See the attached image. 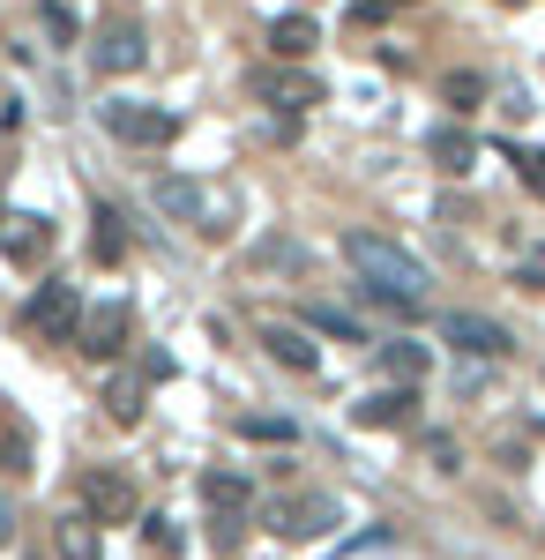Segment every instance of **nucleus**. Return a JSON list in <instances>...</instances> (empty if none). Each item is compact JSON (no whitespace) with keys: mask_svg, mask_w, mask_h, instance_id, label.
Masks as SVG:
<instances>
[{"mask_svg":"<svg viewBox=\"0 0 545 560\" xmlns=\"http://www.w3.org/2000/svg\"><path fill=\"white\" fill-rule=\"evenodd\" d=\"M8 538H15V501L0 493V546H8Z\"/></svg>","mask_w":545,"mask_h":560,"instance_id":"nucleus-30","label":"nucleus"},{"mask_svg":"<svg viewBox=\"0 0 545 560\" xmlns=\"http://www.w3.org/2000/svg\"><path fill=\"white\" fill-rule=\"evenodd\" d=\"M419 419V388H374L351 404V427H374V433H396Z\"/></svg>","mask_w":545,"mask_h":560,"instance_id":"nucleus-14","label":"nucleus"},{"mask_svg":"<svg viewBox=\"0 0 545 560\" xmlns=\"http://www.w3.org/2000/svg\"><path fill=\"white\" fill-rule=\"evenodd\" d=\"M247 501H254V486L240 471H202V509H210V538L232 553L240 546V523H247Z\"/></svg>","mask_w":545,"mask_h":560,"instance_id":"nucleus-4","label":"nucleus"},{"mask_svg":"<svg viewBox=\"0 0 545 560\" xmlns=\"http://www.w3.org/2000/svg\"><path fill=\"white\" fill-rule=\"evenodd\" d=\"M240 441H299L292 419H269V411H247L240 419Z\"/></svg>","mask_w":545,"mask_h":560,"instance_id":"nucleus-20","label":"nucleus"},{"mask_svg":"<svg viewBox=\"0 0 545 560\" xmlns=\"http://www.w3.org/2000/svg\"><path fill=\"white\" fill-rule=\"evenodd\" d=\"M515 173H523V187L545 202V150H523V158H515Z\"/></svg>","mask_w":545,"mask_h":560,"instance_id":"nucleus-27","label":"nucleus"},{"mask_svg":"<svg viewBox=\"0 0 545 560\" xmlns=\"http://www.w3.org/2000/svg\"><path fill=\"white\" fill-rule=\"evenodd\" d=\"M142 546H150V553H179V523L172 516H142Z\"/></svg>","mask_w":545,"mask_h":560,"instance_id":"nucleus-24","label":"nucleus"},{"mask_svg":"<svg viewBox=\"0 0 545 560\" xmlns=\"http://www.w3.org/2000/svg\"><path fill=\"white\" fill-rule=\"evenodd\" d=\"M306 322H314V329H329V337H351V345H367V329H359L351 314H336V306H314Z\"/></svg>","mask_w":545,"mask_h":560,"instance_id":"nucleus-25","label":"nucleus"},{"mask_svg":"<svg viewBox=\"0 0 545 560\" xmlns=\"http://www.w3.org/2000/svg\"><path fill=\"white\" fill-rule=\"evenodd\" d=\"M441 337H449L463 359H515V337H508L501 322L471 314V306H449V314H441Z\"/></svg>","mask_w":545,"mask_h":560,"instance_id":"nucleus-6","label":"nucleus"},{"mask_svg":"<svg viewBox=\"0 0 545 560\" xmlns=\"http://www.w3.org/2000/svg\"><path fill=\"white\" fill-rule=\"evenodd\" d=\"M426 158H433L449 179H463L471 165H478V142H471V128H433L426 135Z\"/></svg>","mask_w":545,"mask_h":560,"instance_id":"nucleus-15","label":"nucleus"},{"mask_svg":"<svg viewBox=\"0 0 545 560\" xmlns=\"http://www.w3.org/2000/svg\"><path fill=\"white\" fill-rule=\"evenodd\" d=\"M254 337L269 345V359H277V366H292V374H314V366H322V351H314V337H306L299 322H277V314H262V322H254Z\"/></svg>","mask_w":545,"mask_h":560,"instance_id":"nucleus-13","label":"nucleus"},{"mask_svg":"<svg viewBox=\"0 0 545 560\" xmlns=\"http://www.w3.org/2000/svg\"><path fill=\"white\" fill-rule=\"evenodd\" d=\"M45 255H53V224H45L38 210L0 217V261H8V269H45Z\"/></svg>","mask_w":545,"mask_h":560,"instance_id":"nucleus-9","label":"nucleus"},{"mask_svg":"<svg viewBox=\"0 0 545 560\" xmlns=\"http://www.w3.org/2000/svg\"><path fill=\"white\" fill-rule=\"evenodd\" d=\"M381 366L396 374V388H419L426 374H433V351L411 345V337H396V345H381Z\"/></svg>","mask_w":545,"mask_h":560,"instance_id":"nucleus-17","label":"nucleus"},{"mask_svg":"<svg viewBox=\"0 0 545 560\" xmlns=\"http://www.w3.org/2000/svg\"><path fill=\"white\" fill-rule=\"evenodd\" d=\"M344 261L359 269V284H367V300H374V306L419 314V300H426V261L411 255V247H396V240H381V232H344Z\"/></svg>","mask_w":545,"mask_h":560,"instance_id":"nucleus-1","label":"nucleus"},{"mask_svg":"<svg viewBox=\"0 0 545 560\" xmlns=\"http://www.w3.org/2000/svg\"><path fill=\"white\" fill-rule=\"evenodd\" d=\"M23 329L31 337H53V345H76V329H83V300H76V284H38L31 306H23Z\"/></svg>","mask_w":545,"mask_h":560,"instance_id":"nucleus-5","label":"nucleus"},{"mask_svg":"<svg viewBox=\"0 0 545 560\" xmlns=\"http://www.w3.org/2000/svg\"><path fill=\"white\" fill-rule=\"evenodd\" d=\"M515 284H523V292H545V247H531V255L515 261Z\"/></svg>","mask_w":545,"mask_h":560,"instance_id":"nucleus-26","label":"nucleus"},{"mask_svg":"<svg viewBox=\"0 0 545 560\" xmlns=\"http://www.w3.org/2000/svg\"><path fill=\"white\" fill-rule=\"evenodd\" d=\"M247 90L262 97V105H285V113H306V105H322V83L306 75V68H254L247 75Z\"/></svg>","mask_w":545,"mask_h":560,"instance_id":"nucleus-11","label":"nucleus"},{"mask_svg":"<svg viewBox=\"0 0 545 560\" xmlns=\"http://www.w3.org/2000/svg\"><path fill=\"white\" fill-rule=\"evenodd\" d=\"M105 411H113L120 427H135V419H142V388L135 382H105Z\"/></svg>","mask_w":545,"mask_h":560,"instance_id":"nucleus-21","label":"nucleus"},{"mask_svg":"<svg viewBox=\"0 0 545 560\" xmlns=\"http://www.w3.org/2000/svg\"><path fill=\"white\" fill-rule=\"evenodd\" d=\"M314 38H322V31H314V15H277V23H269V52H277L285 68H299V60L314 52Z\"/></svg>","mask_w":545,"mask_h":560,"instance_id":"nucleus-16","label":"nucleus"},{"mask_svg":"<svg viewBox=\"0 0 545 560\" xmlns=\"http://www.w3.org/2000/svg\"><path fill=\"white\" fill-rule=\"evenodd\" d=\"M396 8H419V0H351L359 23H381V15H396Z\"/></svg>","mask_w":545,"mask_h":560,"instance_id":"nucleus-29","label":"nucleus"},{"mask_svg":"<svg viewBox=\"0 0 545 560\" xmlns=\"http://www.w3.org/2000/svg\"><path fill=\"white\" fill-rule=\"evenodd\" d=\"M90 224H97V232H90V255H97V261H120V255H127L120 210H113V202H97V210H90Z\"/></svg>","mask_w":545,"mask_h":560,"instance_id":"nucleus-18","label":"nucleus"},{"mask_svg":"<svg viewBox=\"0 0 545 560\" xmlns=\"http://www.w3.org/2000/svg\"><path fill=\"white\" fill-rule=\"evenodd\" d=\"M127 329H135V314H127L120 300H105V306H83V329H76V351L105 366V359H120V351H127Z\"/></svg>","mask_w":545,"mask_h":560,"instance_id":"nucleus-8","label":"nucleus"},{"mask_svg":"<svg viewBox=\"0 0 545 560\" xmlns=\"http://www.w3.org/2000/svg\"><path fill=\"white\" fill-rule=\"evenodd\" d=\"M53 538H60V560H97V523L90 516H60Z\"/></svg>","mask_w":545,"mask_h":560,"instance_id":"nucleus-19","label":"nucleus"},{"mask_svg":"<svg viewBox=\"0 0 545 560\" xmlns=\"http://www.w3.org/2000/svg\"><path fill=\"white\" fill-rule=\"evenodd\" d=\"M150 202H158L165 217H179V224H195L202 240H217V232L232 224V210H240L224 187H202V179H179V173L158 179V187H150Z\"/></svg>","mask_w":545,"mask_h":560,"instance_id":"nucleus-2","label":"nucleus"},{"mask_svg":"<svg viewBox=\"0 0 545 560\" xmlns=\"http://www.w3.org/2000/svg\"><path fill=\"white\" fill-rule=\"evenodd\" d=\"M441 97H449V105H456V113H478V97H486V75H449V83H441Z\"/></svg>","mask_w":545,"mask_h":560,"instance_id":"nucleus-23","label":"nucleus"},{"mask_svg":"<svg viewBox=\"0 0 545 560\" xmlns=\"http://www.w3.org/2000/svg\"><path fill=\"white\" fill-rule=\"evenodd\" d=\"M97 128L113 135V142L158 150V142L179 135V113H172V105H142V97H113V105H97Z\"/></svg>","mask_w":545,"mask_h":560,"instance_id":"nucleus-3","label":"nucleus"},{"mask_svg":"<svg viewBox=\"0 0 545 560\" xmlns=\"http://www.w3.org/2000/svg\"><path fill=\"white\" fill-rule=\"evenodd\" d=\"M83 516L90 523H127L135 516V478L127 471H83Z\"/></svg>","mask_w":545,"mask_h":560,"instance_id":"nucleus-12","label":"nucleus"},{"mask_svg":"<svg viewBox=\"0 0 545 560\" xmlns=\"http://www.w3.org/2000/svg\"><path fill=\"white\" fill-rule=\"evenodd\" d=\"M90 60H97L105 75H135V68L150 60V38H142V23H135V15H113V23L97 31V45H90Z\"/></svg>","mask_w":545,"mask_h":560,"instance_id":"nucleus-10","label":"nucleus"},{"mask_svg":"<svg viewBox=\"0 0 545 560\" xmlns=\"http://www.w3.org/2000/svg\"><path fill=\"white\" fill-rule=\"evenodd\" d=\"M0 433H8V471L23 478V471H31V433H23V419H15V411H0Z\"/></svg>","mask_w":545,"mask_h":560,"instance_id":"nucleus-22","label":"nucleus"},{"mask_svg":"<svg viewBox=\"0 0 545 560\" xmlns=\"http://www.w3.org/2000/svg\"><path fill=\"white\" fill-rule=\"evenodd\" d=\"M336 523V501L329 493H285L277 509H269V530L285 538V546H306V538H322Z\"/></svg>","mask_w":545,"mask_h":560,"instance_id":"nucleus-7","label":"nucleus"},{"mask_svg":"<svg viewBox=\"0 0 545 560\" xmlns=\"http://www.w3.org/2000/svg\"><path fill=\"white\" fill-rule=\"evenodd\" d=\"M38 15H45V31H53V45H68V38H76V15H68L60 0H45Z\"/></svg>","mask_w":545,"mask_h":560,"instance_id":"nucleus-28","label":"nucleus"}]
</instances>
